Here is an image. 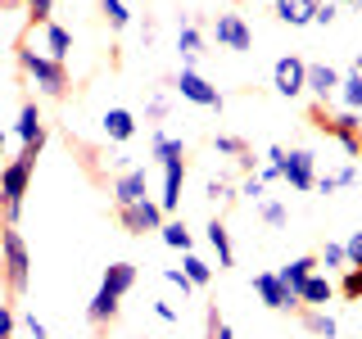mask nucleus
I'll return each instance as SVG.
<instances>
[{"mask_svg":"<svg viewBox=\"0 0 362 339\" xmlns=\"http://www.w3.org/2000/svg\"><path fill=\"white\" fill-rule=\"evenodd\" d=\"M344 254H349V267H362V231H354L344 240Z\"/></svg>","mask_w":362,"mask_h":339,"instance_id":"ea45409f","label":"nucleus"},{"mask_svg":"<svg viewBox=\"0 0 362 339\" xmlns=\"http://www.w3.org/2000/svg\"><path fill=\"white\" fill-rule=\"evenodd\" d=\"M181 271L190 276V285H195V290H204L213 280V267L204 263V258H195V254H181Z\"/></svg>","mask_w":362,"mask_h":339,"instance_id":"bb28decb","label":"nucleus"},{"mask_svg":"<svg viewBox=\"0 0 362 339\" xmlns=\"http://www.w3.org/2000/svg\"><path fill=\"white\" fill-rule=\"evenodd\" d=\"M0 271H5V285L14 294H28L32 254H28V240H23L18 226H0Z\"/></svg>","mask_w":362,"mask_h":339,"instance_id":"20e7f679","label":"nucleus"},{"mask_svg":"<svg viewBox=\"0 0 362 339\" xmlns=\"http://www.w3.org/2000/svg\"><path fill=\"white\" fill-rule=\"evenodd\" d=\"M213 41H218L222 50H231V54H249V50H254V32H249L245 14H235V9H226V14L213 18Z\"/></svg>","mask_w":362,"mask_h":339,"instance_id":"0eeeda50","label":"nucleus"},{"mask_svg":"<svg viewBox=\"0 0 362 339\" xmlns=\"http://www.w3.org/2000/svg\"><path fill=\"white\" fill-rule=\"evenodd\" d=\"M100 127H105V136H109L113 145H127L132 136H136V113H132V109H122V105H113V109H105Z\"/></svg>","mask_w":362,"mask_h":339,"instance_id":"2eb2a0df","label":"nucleus"},{"mask_svg":"<svg viewBox=\"0 0 362 339\" xmlns=\"http://www.w3.org/2000/svg\"><path fill=\"white\" fill-rule=\"evenodd\" d=\"M173 90L181 100H190V105H199V109H222L226 100H222V90L209 82V77L199 73V68H181V73L173 77Z\"/></svg>","mask_w":362,"mask_h":339,"instance_id":"39448f33","label":"nucleus"},{"mask_svg":"<svg viewBox=\"0 0 362 339\" xmlns=\"http://www.w3.org/2000/svg\"><path fill=\"white\" fill-rule=\"evenodd\" d=\"M18 68L37 82V90L45 100H59L68 90V68L59 59H50L45 50H37V45H18Z\"/></svg>","mask_w":362,"mask_h":339,"instance_id":"7ed1b4c3","label":"nucleus"},{"mask_svg":"<svg viewBox=\"0 0 362 339\" xmlns=\"http://www.w3.org/2000/svg\"><path fill=\"white\" fill-rule=\"evenodd\" d=\"M299 321H303V331L317 335V339H339V321H335L326 308H303Z\"/></svg>","mask_w":362,"mask_h":339,"instance_id":"4be33fe9","label":"nucleus"},{"mask_svg":"<svg viewBox=\"0 0 362 339\" xmlns=\"http://www.w3.org/2000/svg\"><path fill=\"white\" fill-rule=\"evenodd\" d=\"M18 5H32V0H18Z\"/></svg>","mask_w":362,"mask_h":339,"instance_id":"3c124183","label":"nucleus"},{"mask_svg":"<svg viewBox=\"0 0 362 339\" xmlns=\"http://www.w3.org/2000/svg\"><path fill=\"white\" fill-rule=\"evenodd\" d=\"M213 150L226 154V158H245V154H249V145L240 141V136H213Z\"/></svg>","mask_w":362,"mask_h":339,"instance_id":"2f4dec72","label":"nucleus"},{"mask_svg":"<svg viewBox=\"0 0 362 339\" xmlns=\"http://www.w3.org/2000/svg\"><path fill=\"white\" fill-rule=\"evenodd\" d=\"M317 5L322 0H272V14H276V23H286V28H308L317 18Z\"/></svg>","mask_w":362,"mask_h":339,"instance_id":"ddd939ff","label":"nucleus"},{"mask_svg":"<svg viewBox=\"0 0 362 339\" xmlns=\"http://www.w3.org/2000/svg\"><path fill=\"white\" fill-rule=\"evenodd\" d=\"M339 18V5H335V0H322V5H317V28H331V23Z\"/></svg>","mask_w":362,"mask_h":339,"instance_id":"4c0bfd02","label":"nucleus"},{"mask_svg":"<svg viewBox=\"0 0 362 339\" xmlns=\"http://www.w3.org/2000/svg\"><path fill=\"white\" fill-rule=\"evenodd\" d=\"M163 280H168V285H177L181 294L195 290V285H190V276H186V271H177V267H163Z\"/></svg>","mask_w":362,"mask_h":339,"instance_id":"a19ab883","label":"nucleus"},{"mask_svg":"<svg viewBox=\"0 0 362 339\" xmlns=\"http://www.w3.org/2000/svg\"><path fill=\"white\" fill-rule=\"evenodd\" d=\"M100 285H109L113 294H127L136 285V263H109L105 276H100Z\"/></svg>","mask_w":362,"mask_h":339,"instance_id":"b1692460","label":"nucleus"},{"mask_svg":"<svg viewBox=\"0 0 362 339\" xmlns=\"http://www.w3.org/2000/svg\"><path fill=\"white\" fill-rule=\"evenodd\" d=\"M258 218H263L267 226H286L290 222V208L281 199H263V203H258Z\"/></svg>","mask_w":362,"mask_h":339,"instance_id":"c756f323","label":"nucleus"},{"mask_svg":"<svg viewBox=\"0 0 362 339\" xmlns=\"http://www.w3.org/2000/svg\"><path fill=\"white\" fill-rule=\"evenodd\" d=\"M14 331H18V312L9 303H0V339H14Z\"/></svg>","mask_w":362,"mask_h":339,"instance_id":"e433bc0d","label":"nucleus"},{"mask_svg":"<svg viewBox=\"0 0 362 339\" xmlns=\"http://www.w3.org/2000/svg\"><path fill=\"white\" fill-rule=\"evenodd\" d=\"M209 339H235V331H231V321L218 312V308H209Z\"/></svg>","mask_w":362,"mask_h":339,"instance_id":"f704fd0d","label":"nucleus"},{"mask_svg":"<svg viewBox=\"0 0 362 339\" xmlns=\"http://www.w3.org/2000/svg\"><path fill=\"white\" fill-rule=\"evenodd\" d=\"M5 145H9V131L0 127V158H5Z\"/></svg>","mask_w":362,"mask_h":339,"instance_id":"de8ad7c7","label":"nucleus"},{"mask_svg":"<svg viewBox=\"0 0 362 339\" xmlns=\"http://www.w3.org/2000/svg\"><path fill=\"white\" fill-rule=\"evenodd\" d=\"M141 199H150V177L136 163L127 172H118V181H113V203H118V208H132V203H141Z\"/></svg>","mask_w":362,"mask_h":339,"instance_id":"9d476101","label":"nucleus"},{"mask_svg":"<svg viewBox=\"0 0 362 339\" xmlns=\"http://www.w3.org/2000/svg\"><path fill=\"white\" fill-rule=\"evenodd\" d=\"M335 190H339V181H335V172L317 177V195H335Z\"/></svg>","mask_w":362,"mask_h":339,"instance_id":"c03bdc74","label":"nucleus"},{"mask_svg":"<svg viewBox=\"0 0 362 339\" xmlns=\"http://www.w3.org/2000/svg\"><path fill=\"white\" fill-rule=\"evenodd\" d=\"M267 163L281 167V181L294 195H313L317 190V154L313 150H286V145H267Z\"/></svg>","mask_w":362,"mask_h":339,"instance_id":"f03ea898","label":"nucleus"},{"mask_svg":"<svg viewBox=\"0 0 362 339\" xmlns=\"http://www.w3.org/2000/svg\"><path fill=\"white\" fill-rule=\"evenodd\" d=\"M272 86H276L281 100L308 95V59H299V54H281L276 68H272Z\"/></svg>","mask_w":362,"mask_h":339,"instance_id":"423d86ee","label":"nucleus"},{"mask_svg":"<svg viewBox=\"0 0 362 339\" xmlns=\"http://www.w3.org/2000/svg\"><path fill=\"white\" fill-rule=\"evenodd\" d=\"M317 263H322L326 271H349V254H344V244H339V240H326V244H322V254H317Z\"/></svg>","mask_w":362,"mask_h":339,"instance_id":"cd10ccee","label":"nucleus"},{"mask_svg":"<svg viewBox=\"0 0 362 339\" xmlns=\"http://www.w3.org/2000/svg\"><path fill=\"white\" fill-rule=\"evenodd\" d=\"M145 118H150V122H163L168 118V95H154L150 105H145Z\"/></svg>","mask_w":362,"mask_h":339,"instance_id":"79ce46f5","label":"nucleus"},{"mask_svg":"<svg viewBox=\"0 0 362 339\" xmlns=\"http://www.w3.org/2000/svg\"><path fill=\"white\" fill-rule=\"evenodd\" d=\"M240 195H245V199H254V203H263V199H267V181L258 177V172H249V177L240 181Z\"/></svg>","mask_w":362,"mask_h":339,"instance_id":"473e14b6","label":"nucleus"},{"mask_svg":"<svg viewBox=\"0 0 362 339\" xmlns=\"http://www.w3.org/2000/svg\"><path fill=\"white\" fill-rule=\"evenodd\" d=\"M335 280L331 276H322V271H313L308 280H303V290H299V303L303 308H326V303H335Z\"/></svg>","mask_w":362,"mask_h":339,"instance_id":"dca6fc26","label":"nucleus"},{"mask_svg":"<svg viewBox=\"0 0 362 339\" xmlns=\"http://www.w3.org/2000/svg\"><path fill=\"white\" fill-rule=\"evenodd\" d=\"M118 308H122V294H113L109 285H100L95 299L86 303V321H90V326H109L113 316H118Z\"/></svg>","mask_w":362,"mask_h":339,"instance_id":"a211bd4d","label":"nucleus"},{"mask_svg":"<svg viewBox=\"0 0 362 339\" xmlns=\"http://www.w3.org/2000/svg\"><path fill=\"white\" fill-rule=\"evenodd\" d=\"M37 154L41 150H18V158L0 163V213H5V226H18L23 195H28L32 172H37Z\"/></svg>","mask_w":362,"mask_h":339,"instance_id":"f257e3e1","label":"nucleus"},{"mask_svg":"<svg viewBox=\"0 0 362 339\" xmlns=\"http://www.w3.org/2000/svg\"><path fill=\"white\" fill-rule=\"evenodd\" d=\"M204 240H209L213 254H218V271L235 267V249H231V235H226V222L222 218H213L209 226H204Z\"/></svg>","mask_w":362,"mask_h":339,"instance_id":"6ab92c4d","label":"nucleus"},{"mask_svg":"<svg viewBox=\"0 0 362 339\" xmlns=\"http://www.w3.org/2000/svg\"><path fill=\"white\" fill-rule=\"evenodd\" d=\"M335 5H358V0H335Z\"/></svg>","mask_w":362,"mask_h":339,"instance_id":"8fccbe9b","label":"nucleus"},{"mask_svg":"<svg viewBox=\"0 0 362 339\" xmlns=\"http://www.w3.org/2000/svg\"><path fill=\"white\" fill-rule=\"evenodd\" d=\"M18 145L23 150H45V118H41V109H37V100H28V105L18 109Z\"/></svg>","mask_w":362,"mask_h":339,"instance_id":"9b49d317","label":"nucleus"},{"mask_svg":"<svg viewBox=\"0 0 362 339\" xmlns=\"http://www.w3.org/2000/svg\"><path fill=\"white\" fill-rule=\"evenodd\" d=\"M28 14H32V23H41V28H45V23H54V0H32Z\"/></svg>","mask_w":362,"mask_h":339,"instance_id":"c9c22d12","label":"nucleus"},{"mask_svg":"<svg viewBox=\"0 0 362 339\" xmlns=\"http://www.w3.org/2000/svg\"><path fill=\"white\" fill-rule=\"evenodd\" d=\"M339 294H344V299H362V267H349L344 271V280H339Z\"/></svg>","mask_w":362,"mask_h":339,"instance_id":"72a5a7b5","label":"nucleus"},{"mask_svg":"<svg viewBox=\"0 0 362 339\" xmlns=\"http://www.w3.org/2000/svg\"><path fill=\"white\" fill-rule=\"evenodd\" d=\"M254 294L267 303L272 312H303V303H299V294H294L286 280L276 276V271H254Z\"/></svg>","mask_w":362,"mask_h":339,"instance_id":"6e6552de","label":"nucleus"},{"mask_svg":"<svg viewBox=\"0 0 362 339\" xmlns=\"http://www.w3.org/2000/svg\"><path fill=\"white\" fill-rule=\"evenodd\" d=\"M181 186H186V163H168L163 167V195H158V203H163L168 218L181 208Z\"/></svg>","mask_w":362,"mask_h":339,"instance_id":"aec40b11","label":"nucleus"},{"mask_svg":"<svg viewBox=\"0 0 362 339\" xmlns=\"http://www.w3.org/2000/svg\"><path fill=\"white\" fill-rule=\"evenodd\" d=\"M177 54H181V68H199L204 59V32L195 23H181L177 28Z\"/></svg>","mask_w":362,"mask_h":339,"instance_id":"f3484780","label":"nucleus"},{"mask_svg":"<svg viewBox=\"0 0 362 339\" xmlns=\"http://www.w3.org/2000/svg\"><path fill=\"white\" fill-rule=\"evenodd\" d=\"M163 222H168V213H163V203H158V199H141V203H132V208H118V226L127 235L163 231Z\"/></svg>","mask_w":362,"mask_h":339,"instance_id":"1a4fd4ad","label":"nucleus"},{"mask_svg":"<svg viewBox=\"0 0 362 339\" xmlns=\"http://www.w3.org/2000/svg\"><path fill=\"white\" fill-rule=\"evenodd\" d=\"M354 73H362V50H358V54H354Z\"/></svg>","mask_w":362,"mask_h":339,"instance_id":"09e8293b","label":"nucleus"},{"mask_svg":"<svg viewBox=\"0 0 362 339\" xmlns=\"http://www.w3.org/2000/svg\"><path fill=\"white\" fill-rule=\"evenodd\" d=\"M158 235H163V244H168V249H181V254H190V244H195V235L186 231V222H181V218H168Z\"/></svg>","mask_w":362,"mask_h":339,"instance_id":"393cba45","label":"nucleus"},{"mask_svg":"<svg viewBox=\"0 0 362 339\" xmlns=\"http://www.w3.org/2000/svg\"><path fill=\"white\" fill-rule=\"evenodd\" d=\"M258 177L272 186V181H281V167H276V163H263V167H258Z\"/></svg>","mask_w":362,"mask_h":339,"instance_id":"49530a36","label":"nucleus"},{"mask_svg":"<svg viewBox=\"0 0 362 339\" xmlns=\"http://www.w3.org/2000/svg\"><path fill=\"white\" fill-rule=\"evenodd\" d=\"M154 316H158V321H177L181 312L173 308V303H163V299H158V303H154Z\"/></svg>","mask_w":362,"mask_h":339,"instance_id":"a18cd8bd","label":"nucleus"},{"mask_svg":"<svg viewBox=\"0 0 362 339\" xmlns=\"http://www.w3.org/2000/svg\"><path fill=\"white\" fill-rule=\"evenodd\" d=\"M150 158H154L158 167L186 163V141H181V136H168L163 127H154V131H150Z\"/></svg>","mask_w":362,"mask_h":339,"instance_id":"f8f14e48","label":"nucleus"},{"mask_svg":"<svg viewBox=\"0 0 362 339\" xmlns=\"http://www.w3.org/2000/svg\"><path fill=\"white\" fill-rule=\"evenodd\" d=\"M41 32H45V54L64 64V59H68V50H73V32H68L64 23H45Z\"/></svg>","mask_w":362,"mask_h":339,"instance_id":"5701e85b","label":"nucleus"},{"mask_svg":"<svg viewBox=\"0 0 362 339\" xmlns=\"http://www.w3.org/2000/svg\"><path fill=\"white\" fill-rule=\"evenodd\" d=\"M326 136H335V141H339V150H344L349 154V163H354V158L362 154V136L358 131H339V127H322Z\"/></svg>","mask_w":362,"mask_h":339,"instance_id":"7c9ffc66","label":"nucleus"},{"mask_svg":"<svg viewBox=\"0 0 362 339\" xmlns=\"http://www.w3.org/2000/svg\"><path fill=\"white\" fill-rule=\"evenodd\" d=\"M23 331H28V339H50V331L41 326L37 312H23Z\"/></svg>","mask_w":362,"mask_h":339,"instance_id":"58836bf2","label":"nucleus"},{"mask_svg":"<svg viewBox=\"0 0 362 339\" xmlns=\"http://www.w3.org/2000/svg\"><path fill=\"white\" fill-rule=\"evenodd\" d=\"M317 267H322V263H317L313 254H299V258H290V263H281V267H276V276L286 280V285H290L294 294H299V290H303V280H308Z\"/></svg>","mask_w":362,"mask_h":339,"instance_id":"412c9836","label":"nucleus"},{"mask_svg":"<svg viewBox=\"0 0 362 339\" xmlns=\"http://www.w3.org/2000/svg\"><path fill=\"white\" fill-rule=\"evenodd\" d=\"M100 14H105V23L113 32H127L132 28V9L122 5V0H100Z\"/></svg>","mask_w":362,"mask_h":339,"instance_id":"a878e982","label":"nucleus"},{"mask_svg":"<svg viewBox=\"0 0 362 339\" xmlns=\"http://www.w3.org/2000/svg\"><path fill=\"white\" fill-rule=\"evenodd\" d=\"M335 181H339V190H344V186H354V181H358V163H344V167H335Z\"/></svg>","mask_w":362,"mask_h":339,"instance_id":"37998d69","label":"nucleus"},{"mask_svg":"<svg viewBox=\"0 0 362 339\" xmlns=\"http://www.w3.org/2000/svg\"><path fill=\"white\" fill-rule=\"evenodd\" d=\"M339 100H344L354 113H362V73H344V82H339Z\"/></svg>","mask_w":362,"mask_h":339,"instance_id":"c85d7f7f","label":"nucleus"},{"mask_svg":"<svg viewBox=\"0 0 362 339\" xmlns=\"http://www.w3.org/2000/svg\"><path fill=\"white\" fill-rule=\"evenodd\" d=\"M339 82H344V77H339L331 64H308V95L317 105H326L331 95H339Z\"/></svg>","mask_w":362,"mask_h":339,"instance_id":"4468645a","label":"nucleus"}]
</instances>
